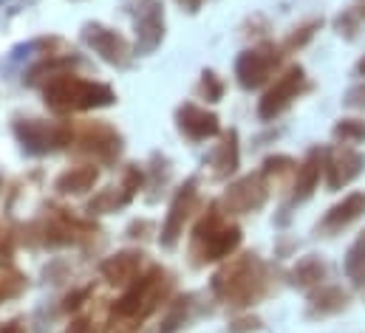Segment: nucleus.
<instances>
[{
  "instance_id": "1",
  "label": "nucleus",
  "mask_w": 365,
  "mask_h": 333,
  "mask_svg": "<svg viewBox=\"0 0 365 333\" xmlns=\"http://www.w3.org/2000/svg\"><path fill=\"white\" fill-rule=\"evenodd\" d=\"M300 83H303V71H300V68H292V71L267 93V99H264V105H261V116H274L280 107H286L289 99L297 93Z\"/></svg>"
},
{
  "instance_id": "2",
  "label": "nucleus",
  "mask_w": 365,
  "mask_h": 333,
  "mask_svg": "<svg viewBox=\"0 0 365 333\" xmlns=\"http://www.w3.org/2000/svg\"><path fill=\"white\" fill-rule=\"evenodd\" d=\"M363 212H365V192H354V195H349L343 204H337V206H334V209L326 215V221H323V229H331V232H337V229L349 226L351 221H357Z\"/></svg>"
},
{
  "instance_id": "3",
  "label": "nucleus",
  "mask_w": 365,
  "mask_h": 333,
  "mask_svg": "<svg viewBox=\"0 0 365 333\" xmlns=\"http://www.w3.org/2000/svg\"><path fill=\"white\" fill-rule=\"evenodd\" d=\"M272 65H274V57L269 51H250V54L241 60L238 71H241L244 85H258L267 80V74H269Z\"/></svg>"
},
{
  "instance_id": "4",
  "label": "nucleus",
  "mask_w": 365,
  "mask_h": 333,
  "mask_svg": "<svg viewBox=\"0 0 365 333\" xmlns=\"http://www.w3.org/2000/svg\"><path fill=\"white\" fill-rule=\"evenodd\" d=\"M365 159L351 153V150H343V156H337L331 164H329V184L337 189L340 184H349L354 175H360Z\"/></svg>"
},
{
  "instance_id": "5",
  "label": "nucleus",
  "mask_w": 365,
  "mask_h": 333,
  "mask_svg": "<svg viewBox=\"0 0 365 333\" xmlns=\"http://www.w3.org/2000/svg\"><path fill=\"white\" fill-rule=\"evenodd\" d=\"M317 175H320V164H317V159L312 156L303 169H300V184H297V198H306L309 192H312V186L317 184Z\"/></svg>"
},
{
  "instance_id": "6",
  "label": "nucleus",
  "mask_w": 365,
  "mask_h": 333,
  "mask_svg": "<svg viewBox=\"0 0 365 333\" xmlns=\"http://www.w3.org/2000/svg\"><path fill=\"white\" fill-rule=\"evenodd\" d=\"M337 139H343L346 144H354V142H363L365 139V122H357V119H346L337 125Z\"/></svg>"
},
{
  "instance_id": "7",
  "label": "nucleus",
  "mask_w": 365,
  "mask_h": 333,
  "mask_svg": "<svg viewBox=\"0 0 365 333\" xmlns=\"http://www.w3.org/2000/svg\"><path fill=\"white\" fill-rule=\"evenodd\" d=\"M363 268H365V235L357 240V246L349 254V274H351V277H360Z\"/></svg>"
},
{
  "instance_id": "8",
  "label": "nucleus",
  "mask_w": 365,
  "mask_h": 333,
  "mask_svg": "<svg viewBox=\"0 0 365 333\" xmlns=\"http://www.w3.org/2000/svg\"><path fill=\"white\" fill-rule=\"evenodd\" d=\"M360 71H365V60H363V63H360Z\"/></svg>"
},
{
  "instance_id": "9",
  "label": "nucleus",
  "mask_w": 365,
  "mask_h": 333,
  "mask_svg": "<svg viewBox=\"0 0 365 333\" xmlns=\"http://www.w3.org/2000/svg\"><path fill=\"white\" fill-rule=\"evenodd\" d=\"M363 14H365V6H363Z\"/></svg>"
}]
</instances>
